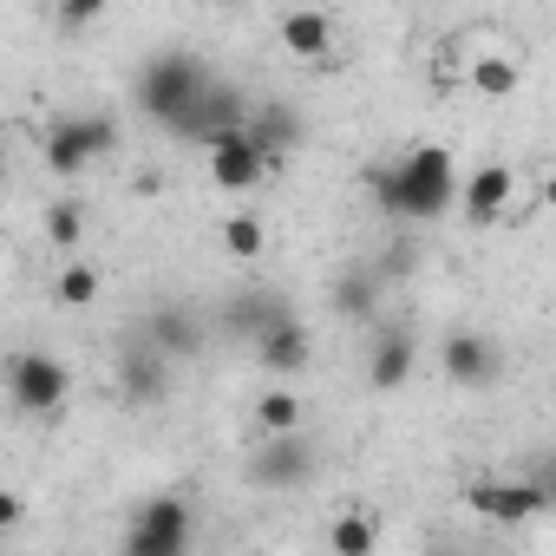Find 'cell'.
Here are the masks:
<instances>
[{"label": "cell", "mask_w": 556, "mask_h": 556, "mask_svg": "<svg viewBox=\"0 0 556 556\" xmlns=\"http://www.w3.org/2000/svg\"><path fill=\"white\" fill-rule=\"evenodd\" d=\"M367 190H374V203H380L387 216H400V223H432V216L458 210L465 177H458V164H452L445 144H413L400 164L367 170Z\"/></svg>", "instance_id": "1"}, {"label": "cell", "mask_w": 556, "mask_h": 556, "mask_svg": "<svg viewBox=\"0 0 556 556\" xmlns=\"http://www.w3.org/2000/svg\"><path fill=\"white\" fill-rule=\"evenodd\" d=\"M210 79H216V73H203V60H190V53H157V60H144V66H138L131 99H138V112H144L151 125H164V131H170Z\"/></svg>", "instance_id": "2"}, {"label": "cell", "mask_w": 556, "mask_h": 556, "mask_svg": "<svg viewBox=\"0 0 556 556\" xmlns=\"http://www.w3.org/2000/svg\"><path fill=\"white\" fill-rule=\"evenodd\" d=\"M112 144H118V125H112L105 112H66V118H53V125H47L40 157H47V170H53V177H79V170H86V164H99Z\"/></svg>", "instance_id": "3"}, {"label": "cell", "mask_w": 556, "mask_h": 556, "mask_svg": "<svg viewBox=\"0 0 556 556\" xmlns=\"http://www.w3.org/2000/svg\"><path fill=\"white\" fill-rule=\"evenodd\" d=\"M8 400H14L27 419H60L66 400H73L66 361H53L47 348H21V354L8 361Z\"/></svg>", "instance_id": "4"}, {"label": "cell", "mask_w": 556, "mask_h": 556, "mask_svg": "<svg viewBox=\"0 0 556 556\" xmlns=\"http://www.w3.org/2000/svg\"><path fill=\"white\" fill-rule=\"evenodd\" d=\"M203 164H210V184H216V190H255V184L268 177L275 151H268L249 125H229V131H216V138L203 144Z\"/></svg>", "instance_id": "5"}, {"label": "cell", "mask_w": 556, "mask_h": 556, "mask_svg": "<svg viewBox=\"0 0 556 556\" xmlns=\"http://www.w3.org/2000/svg\"><path fill=\"white\" fill-rule=\"evenodd\" d=\"M190 549V504L184 497H144L131 530H125V556H184Z\"/></svg>", "instance_id": "6"}, {"label": "cell", "mask_w": 556, "mask_h": 556, "mask_svg": "<svg viewBox=\"0 0 556 556\" xmlns=\"http://www.w3.org/2000/svg\"><path fill=\"white\" fill-rule=\"evenodd\" d=\"M315 445L302 439V432H262V452L242 465V478L249 484H262V491H295V484H308L315 478Z\"/></svg>", "instance_id": "7"}, {"label": "cell", "mask_w": 556, "mask_h": 556, "mask_svg": "<svg viewBox=\"0 0 556 556\" xmlns=\"http://www.w3.org/2000/svg\"><path fill=\"white\" fill-rule=\"evenodd\" d=\"M465 504L491 523H523V517L549 510L556 497H549L543 478H478V484H465Z\"/></svg>", "instance_id": "8"}, {"label": "cell", "mask_w": 556, "mask_h": 556, "mask_svg": "<svg viewBox=\"0 0 556 556\" xmlns=\"http://www.w3.org/2000/svg\"><path fill=\"white\" fill-rule=\"evenodd\" d=\"M249 118H255V112H249V99H242L229 79H210V86L190 99V112H184L170 131H177V138H190V144H210L216 131H229V125H249Z\"/></svg>", "instance_id": "9"}, {"label": "cell", "mask_w": 556, "mask_h": 556, "mask_svg": "<svg viewBox=\"0 0 556 556\" xmlns=\"http://www.w3.org/2000/svg\"><path fill=\"white\" fill-rule=\"evenodd\" d=\"M164 387H170V354H164L151 334L125 341V348H118V393H125L131 406H151V400H164Z\"/></svg>", "instance_id": "10"}, {"label": "cell", "mask_w": 556, "mask_h": 556, "mask_svg": "<svg viewBox=\"0 0 556 556\" xmlns=\"http://www.w3.org/2000/svg\"><path fill=\"white\" fill-rule=\"evenodd\" d=\"M255 361H262V374H275V380L308 374V367H315V334H308V321L289 308L282 321H275V328L255 341Z\"/></svg>", "instance_id": "11"}, {"label": "cell", "mask_w": 556, "mask_h": 556, "mask_svg": "<svg viewBox=\"0 0 556 556\" xmlns=\"http://www.w3.org/2000/svg\"><path fill=\"white\" fill-rule=\"evenodd\" d=\"M439 367H445V380L452 387H491L497 380V348H491V334H445V348H439Z\"/></svg>", "instance_id": "12"}, {"label": "cell", "mask_w": 556, "mask_h": 556, "mask_svg": "<svg viewBox=\"0 0 556 556\" xmlns=\"http://www.w3.org/2000/svg\"><path fill=\"white\" fill-rule=\"evenodd\" d=\"M413 367H419V341H413L406 328L374 334V348H367V387H374V393H400V387L413 380Z\"/></svg>", "instance_id": "13"}, {"label": "cell", "mask_w": 556, "mask_h": 556, "mask_svg": "<svg viewBox=\"0 0 556 556\" xmlns=\"http://www.w3.org/2000/svg\"><path fill=\"white\" fill-rule=\"evenodd\" d=\"M510 197H517V170H510V164H478V170L465 177V190H458V210H465L471 223H497V216L510 210Z\"/></svg>", "instance_id": "14"}, {"label": "cell", "mask_w": 556, "mask_h": 556, "mask_svg": "<svg viewBox=\"0 0 556 556\" xmlns=\"http://www.w3.org/2000/svg\"><path fill=\"white\" fill-rule=\"evenodd\" d=\"M282 315H289V302L275 295V289H236V295H229V308H223V328H229L236 341H249V348H255L275 321H282Z\"/></svg>", "instance_id": "15"}, {"label": "cell", "mask_w": 556, "mask_h": 556, "mask_svg": "<svg viewBox=\"0 0 556 556\" xmlns=\"http://www.w3.org/2000/svg\"><path fill=\"white\" fill-rule=\"evenodd\" d=\"M144 334H151V341H157L170 361H190V354L203 348V321H197L184 302H164V308H151V315H144Z\"/></svg>", "instance_id": "16"}, {"label": "cell", "mask_w": 556, "mask_h": 556, "mask_svg": "<svg viewBox=\"0 0 556 556\" xmlns=\"http://www.w3.org/2000/svg\"><path fill=\"white\" fill-rule=\"evenodd\" d=\"M282 47L315 66V60H328V47H334V21H328L321 8H295V14H282Z\"/></svg>", "instance_id": "17"}, {"label": "cell", "mask_w": 556, "mask_h": 556, "mask_svg": "<svg viewBox=\"0 0 556 556\" xmlns=\"http://www.w3.org/2000/svg\"><path fill=\"white\" fill-rule=\"evenodd\" d=\"M249 131H255L275 157H282V151H295V144H302V112H295V105H282V99H268V105H255Z\"/></svg>", "instance_id": "18"}, {"label": "cell", "mask_w": 556, "mask_h": 556, "mask_svg": "<svg viewBox=\"0 0 556 556\" xmlns=\"http://www.w3.org/2000/svg\"><path fill=\"white\" fill-rule=\"evenodd\" d=\"M328 549H334V556H367V549H380V523L367 517V504H354V510H341V517L328 523Z\"/></svg>", "instance_id": "19"}, {"label": "cell", "mask_w": 556, "mask_h": 556, "mask_svg": "<svg viewBox=\"0 0 556 556\" xmlns=\"http://www.w3.org/2000/svg\"><path fill=\"white\" fill-rule=\"evenodd\" d=\"M99 289H105V275H99L92 262H66V268L53 275V302H60V308H92Z\"/></svg>", "instance_id": "20"}, {"label": "cell", "mask_w": 556, "mask_h": 556, "mask_svg": "<svg viewBox=\"0 0 556 556\" xmlns=\"http://www.w3.org/2000/svg\"><path fill=\"white\" fill-rule=\"evenodd\" d=\"M517 86H523L517 60H504V53H478V60H471V92H478V99H510Z\"/></svg>", "instance_id": "21"}, {"label": "cell", "mask_w": 556, "mask_h": 556, "mask_svg": "<svg viewBox=\"0 0 556 556\" xmlns=\"http://www.w3.org/2000/svg\"><path fill=\"white\" fill-rule=\"evenodd\" d=\"M255 426L262 432H302V393L295 387H268L255 400Z\"/></svg>", "instance_id": "22"}, {"label": "cell", "mask_w": 556, "mask_h": 556, "mask_svg": "<svg viewBox=\"0 0 556 556\" xmlns=\"http://www.w3.org/2000/svg\"><path fill=\"white\" fill-rule=\"evenodd\" d=\"M334 315H348V321H374V275H361V268L341 275V282H334Z\"/></svg>", "instance_id": "23"}, {"label": "cell", "mask_w": 556, "mask_h": 556, "mask_svg": "<svg viewBox=\"0 0 556 556\" xmlns=\"http://www.w3.org/2000/svg\"><path fill=\"white\" fill-rule=\"evenodd\" d=\"M262 242H268V236H262V216H249V210H242V216H229V223H223V249H229V255L255 262V255H262Z\"/></svg>", "instance_id": "24"}, {"label": "cell", "mask_w": 556, "mask_h": 556, "mask_svg": "<svg viewBox=\"0 0 556 556\" xmlns=\"http://www.w3.org/2000/svg\"><path fill=\"white\" fill-rule=\"evenodd\" d=\"M47 236H53V249H79V236H86L79 210H73V203H53V210H47Z\"/></svg>", "instance_id": "25"}, {"label": "cell", "mask_w": 556, "mask_h": 556, "mask_svg": "<svg viewBox=\"0 0 556 556\" xmlns=\"http://www.w3.org/2000/svg\"><path fill=\"white\" fill-rule=\"evenodd\" d=\"M105 8H112V0H60V27H66V34H79V27L105 21Z\"/></svg>", "instance_id": "26"}, {"label": "cell", "mask_w": 556, "mask_h": 556, "mask_svg": "<svg viewBox=\"0 0 556 556\" xmlns=\"http://www.w3.org/2000/svg\"><path fill=\"white\" fill-rule=\"evenodd\" d=\"M14 523H21V497L8 491V497H0V530H14Z\"/></svg>", "instance_id": "27"}, {"label": "cell", "mask_w": 556, "mask_h": 556, "mask_svg": "<svg viewBox=\"0 0 556 556\" xmlns=\"http://www.w3.org/2000/svg\"><path fill=\"white\" fill-rule=\"evenodd\" d=\"M543 203H549V210H556V170H549V184H543Z\"/></svg>", "instance_id": "28"}, {"label": "cell", "mask_w": 556, "mask_h": 556, "mask_svg": "<svg viewBox=\"0 0 556 556\" xmlns=\"http://www.w3.org/2000/svg\"><path fill=\"white\" fill-rule=\"evenodd\" d=\"M210 8H229V0H210Z\"/></svg>", "instance_id": "29"}]
</instances>
